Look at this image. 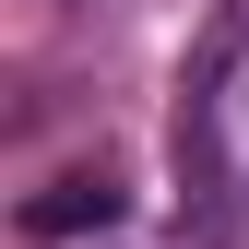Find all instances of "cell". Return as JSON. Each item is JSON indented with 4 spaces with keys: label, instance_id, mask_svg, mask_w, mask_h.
I'll list each match as a JSON object with an SVG mask.
<instances>
[{
    "label": "cell",
    "instance_id": "obj_1",
    "mask_svg": "<svg viewBox=\"0 0 249 249\" xmlns=\"http://www.w3.org/2000/svg\"><path fill=\"white\" fill-rule=\"evenodd\" d=\"M178 213L202 249H249V0L178 59Z\"/></svg>",
    "mask_w": 249,
    "mask_h": 249
},
{
    "label": "cell",
    "instance_id": "obj_2",
    "mask_svg": "<svg viewBox=\"0 0 249 249\" xmlns=\"http://www.w3.org/2000/svg\"><path fill=\"white\" fill-rule=\"evenodd\" d=\"M119 213H131V190H119L107 166H71V178H48V190L24 202V237H95Z\"/></svg>",
    "mask_w": 249,
    "mask_h": 249
}]
</instances>
